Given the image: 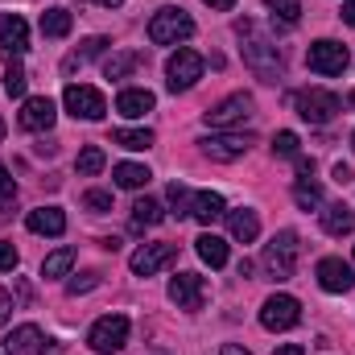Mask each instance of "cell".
Instances as JSON below:
<instances>
[{"label": "cell", "mask_w": 355, "mask_h": 355, "mask_svg": "<svg viewBox=\"0 0 355 355\" xmlns=\"http://www.w3.org/2000/svg\"><path fill=\"white\" fill-rule=\"evenodd\" d=\"M240 37H248L244 42V62L252 67V75L265 79V83H277L281 79V54H277V46L265 42V37H252L248 21H240Z\"/></svg>", "instance_id": "1"}, {"label": "cell", "mask_w": 355, "mask_h": 355, "mask_svg": "<svg viewBox=\"0 0 355 355\" xmlns=\"http://www.w3.org/2000/svg\"><path fill=\"white\" fill-rule=\"evenodd\" d=\"M293 107L306 124H331L339 112H343V99L335 91H322V87H310V91H297L293 95Z\"/></svg>", "instance_id": "2"}, {"label": "cell", "mask_w": 355, "mask_h": 355, "mask_svg": "<svg viewBox=\"0 0 355 355\" xmlns=\"http://www.w3.org/2000/svg\"><path fill=\"white\" fill-rule=\"evenodd\" d=\"M297 236L293 232H277L272 240L265 244V268L272 281H289L293 277V268H297Z\"/></svg>", "instance_id": "3"}, {"label": "cell", "mask_w": 355, "mask_h": 355, "mask_svg": "<svg viewBox=\"0 0 355 355\" xmlns=\"http://www.w3.org/2000/svg\"><path fill=\"white\" fill-rule=\"evenodd\" d=\"M194 33V21L182 12V8H162V12H153V21H149V42L153 46H178V42H186Z\"/></svg>", "instance_id": "4"}, {"label": "cell", "mask_w": 355, "mask_h": 355, "mask_svg": "<svg viewBox=\"0 0 355 355\" xmlns=\"http://www.w3.org/2000/svg\"><path fill=\"white\" fill-rule=\"evenodd\" d=\"M87 343H91V352H99V355H116L128 343V318H124V314H103V318L91 327Z\"/></svg>", "instance_id": "5"}, {"label": "cell", "mask_w": 355, "mask_h": 355, "mask_svg": "<svg viewBox=\"0 0 355 355\" xmlns=\"http://www.w3.org/2000/svg\"><path fill=\"white\" fill-rule=\"evenodd\" d=\"M306 62H310V71H314V75H343V71H347V62H352V54H347V46H343V42L322 37V42H314V46L306 50Z\"/></svg>", "instance_id": "6"}, {"label": "cell", "mask_w": 355, "mask_h": 355, "mask_svg": "<svg viewBox=\"0 0 355 355\" xmlns=\"http://www.w3.org/2000/svg\"><path fill=\"white\" fill-rule=\"evenodd\" d=\"M302 322V302L289 297V293H272L265 306H261V327L265 331H289Z\"/></svg>", "instance_id": "7"}, {"label": "cell", "mask_w": 355, "mask_h": 355, "mask_svg": "<svg viewBox=\"0 0 355 355\" xmlns=\"http://www.w3.org/2000/svg\"><path fill=\"white\" fill-rule=\"evenodd\" d=\"M62 103H67V112L75 120H103V112H107L103 95L95 87H83V83H71V87L62 91Z\"/></svg>", "instance_id": "8"}, {"label": "cell", "mask_w": 355, "mask_h": 355, "mask_svg": "<svg viewBox=\"0 0 355 355\" xmlns=\"http://www.w3.org/2000/svg\"><path fill=\"white\" fill-rule=\"evenodd\" d=\"M166 83H170V91H190L198 79H202V58L194 54V50H178V54H170V62H166Z\"/></svg>", "instance_id": "9"}, {"label": "cell", "mask_w": 355, "mask_h": 355, "mask_svg": "<svg viewBox=\"0 0 355 355\" xmlns=\"http://www.w3.org/2000/svg\"><path fill=\"white\" fill-rule=\"evenodd\" d=\"M252 116V95H227L223 103H215L211 112H207V124L211 128H236V124H244Z\"/></svg>", "instance_id": "10"}, {"label": "cell", "mask_w": 355, "mask_h": 355, "mask_svg": "<svg viewBox=\"0 0 355 355\" xmlns=\"http://www.w3.org/2000/svg\"><path fill=\"white\" fill-rule=\"evenodd\" d=\"M198 145H202V153H207L211 162H236V157L248 153L252 137H248V132H219V137H202Z\"/></svg>", "instance_id": "11"}, {"label": "cell", "mask_w": 355, "mask_h": 355, "mask_svg": "<svg viewBox=\"0 0 355 355\" xmlns=\"http://www.w3.org/2000/svg\"><path fill=\"white\" fill-rule=\"evenodd\" d=\"M202 297H207V281L198 272H178L170 281V302L178 310H202Z\"/></svg>", "instance_id": "12"}, {"label": "cell", "mask_w": 355, "mask_h": 355, "mask_svg": "<svg viewBox=\"0 0 355 355\" xmlns=\"http://www.w3.org/2000/svg\"><path fill=\"white\" fill-rule=\"evenodd\" d=\"M174 257H178L174 244H141L128 265H132L137 277H153V272H162L166 265H174Z\"/></svg>", "instance_id": "13"}, {"label": "cell", "mask_w": 355, "mask_h": 355, "mask_svg": "<svg viewBox=\"0 0 355 355\" xmlns=\"http://www.w3.org/2000/svg\"><path fill=\"white\" fill-rule=\"evenodd\" d=\"M318 285H322L327 293H347L355 285L352 265L339 261V257H322V261H318Z\"/></svg>", "instance_id": "14"}, {"label": "cell", "mask_w": 355, "mask_h": 355, "mask_svg": "<svg viewBox=\"0 0 355 355\" xmlns=\"http://www.w3.org/2000/svg\"><path fill=\"white\" fill-rule=\"evenodd\" d=\"M54 99L50 95H33V99H25V107H21V128H29V132H50L54 128Z\"/></svg>", "instance_id": "15"}, {"label": "cell", "mask_w": 355, "mask_h": 355, "mask_svg": "<svg viewBox=\"0 0 355 355\" xmlns=\"http://www.w3.org/2000/svg\"><path fill=\"white\" fill-rule=\"evenodd\" d=\"M46 335L33 327V322H25V327H17L8 339H4V352L8 355H46Z\"/></svg>", "instance_id": "16"}, {"label": "cell", "mask_w": 355, "mask_h": 355, "mask_svg": "<svg viewBox=\"0 0 355 355\" xmlns=\"http://www.w3.org/2000/svg\"><path fill=\"white\" fill-rule=\"evenodd\" d=\"M0 46L8 54H25L29 50V25L17 12H0Z\"/></svg>", "instance_id": "17"}, {"label": "cell", "mask_w": 355, "mask_h": 355, "mask_svg": "<svg viewBox=\"0 0 355 355\" xmlns=\"http://www.w3.org/2000/svg\"><path fill=\"white\" fill-rule=\"evenodd\" d=\"M153 91H145V87H128V91H120L116 95V112L120 116H128V120H141L145 112H153Z\"/></svg>", "instance_id": "18"}, {"label": "cell", "mask_w": 355, "mask_h": 355, "mask_svg": "<svg viewBox=\"0 0 355 355\" xmlns=\"http://www.w3.org/2000/svg\"><path fill=\"white\" fill-rule=\"evenodd\" d=\"M25 223H29L33 236H62L67 232V215L58 207H37V211H29Z\"/></svg>", "instance_id": "19"}, {"label": "cell", "mask_w": 355, "mask_h": 355, "mask_svg": "<svg viewBox=\"0 0 355 355\" xmlns=\"http://www.w3.org/2000/svg\"><path fill=\"white\" fill-rule=\"evenodd\" d=\"M190 215H194L198 223H215V219H223V215H227V202H223V194H215V190H202V194H194V202H190Z\"/></svg>", "instance_id": "20"}, {"label": "cell", "mask_w": 355, "mask_h": 355, "mask_svg": "<svg viewBox=\"0 0 355 355\" xmlns=\"http://www.w3.org/2000/svg\"><path fill=\"white\" fill-rule=\"evenodd\" d=\"M227 227H232V236H236L240 244H252V240L261 236V219H257V211H248V207L227 211Z\"/></svg>", "instance_id": "21"}, {"label": "cell", "mask_w": 355, "mask_h": 355, "mask_svg": "<svg viewBox=\"0 0 355 355\" xmlns=\"http://www.w3.org/2000/svg\"><path fill=\"white\" fill-rule=\"evenodd\" d=\"M322 227H327V236H347V232H355V211L343 202L322 207Z\"/></svg>", "instance_id": "22"}, {"label": "cell", "mask_w": 355, "mask_h": 355, "mask_svg": "<svg viewBox=\"0 0 355 355\" xmlns=\"http://www.w3.org/2000/svg\"><path fill=\"white\" fill-rule=\"evenodd\" d=\"M141 62H145L141 50H120V54H112V58L103 62V79H128Z\"/></svg>", "instance_id": "23"}, {"label": "cell", "mask_w": 355, "mask_h": 355, "mask_svg": "<svg viewBox=\"0 0 355 355\" xmlns=\"http://www.w3.org/2000/svg\"><path fill=\"white\" fill-rule=\"evenodd\" d=\"M194 248H198V257H202V261H207L211 268H223V265H227V244H223L219 236L202 232V236L194 240Z\"/></svg>", "instance_id": "24"}, {"label": "cell", "mask_w": 355, "mask_h": 355, "mask_svg": "<svg viewBox=\"0 0 355 355\" xmlns=\"http://www.w3.org/2000/svg\"><path fill=\"white\" fill-rule=\"evenodd\" d=\"M116 186H124V190H141V186H149V166H137V162H120L116 170Z\"/></svg>", "instance_id": "25"}, {"label": "cell", "mask_w": 355, "mask_h": 355, "mask_svg": "<svg viewBox=\"0 0 355 355\" xmlns=\"http://www.w3.org/2000/svg\"><path fill=\"white\" fill-rule=\"evenodd\" d=\"M153 223H162V202H157V198H137V202H132V227L145 232V227H153Z\"/></svg>", "instance_id": "26"}, {"label": "cell", "mask_w": 355, "mask_h": 355, "mask_svg": "<svg viewBox=\"0 0 355 355\" xmlns=\"http://www.w3.org/2000/svg\"><path fill=\"white\" fill-rule=\"evenodd\" d=\"M112 141H116L120 149L141 153V149H149V145H153V132H149V128H116V132H112Z\"/></svg>", "instance_id": "27"}, {"label": "cell", "mask_w": 355, "mask_h": 355, "mask_svg": "<svg viewBox=\"0 0 355 355\" xmlns=\"http://www.w3.org/2000/svg\"><path fill=\"white\" fill-rule=\"evenodd\" d=\"M42 33L46 37H67L71 33V12L67 8H46L42 12Z\"/></svg>", "instance_id": "28"}, {"label": "cell", "mask_w": 355, "mask_h": 355, "mask_svg": "<svg viewBox=\"0 0 355 355\" xmlns=\"http://www.w3.org/2000/svg\"><path fill=\"white\" fill-rule=\"evenodd\" d=\"M103 46H107V37H87V42H83V50H75V54H67V62H62V71L71 75V71H75V67H83L87 58H99V54H103Z\"/></svg>", "instance_id": "29"}, {"label": "cell", "mask_w": 355, "mask_h": 355, "mask_svg": "<svg viewBox=\"0 0 355 355\" xmlns=\"http://www.w3.org/2000/svg\"><path fill=\"white\" fill-rule=\"evenodd\" d=\"M293 202H297L302 211H318V207H322V190H318L310 178H297V186H293Z\"/></svg>", "instance_id": "30"}, {"label": "cell", "mask_w": 355, "mask_h": 355, "mask_svg": "<svg viewBox=\"0 0 355 355\" xmlns=\"http://www.w3.org/2000/svg\"><path fill=\"white\" fill-rule=\"evenodd\" d=\"M71 265H75V248H58L42 261V277H67Z\"/></svg>", "instance_id": "31"}, {"label": "cell", "mask_w": 355, "mask_h": 355, "mask_svg": "<svg viewBox=\"0 0 355 355\" xmlns=\"http://www.w3.org/2000/svg\"><path fill=\"white\" fill-rule=\"evenodd\" d=\"M265 8L281 25H297L302 21V0H265Z\"/></svg>", "instance_id": "32"}, {"label": "cell", "mask_w": 355, "mask_h": 355, "mask_svg": "<svg viewBox=\"0 0 355 355\" xmlns=\"http://www.w3.org/2000/svg\"><path fill=\"white\" fill-rule=\"evenodd\" d=\"M75 170H79L83 178H95L99 170H103V149H99V145H87V149L79 153V162H75Z\"/></svg>", "instance_id": "33"}, {"label": "cell", "mask_w": 355, "mask_h": 355, "mask_svg": "<svg viewBox=\"0 0 355 355\" xmlns=\"http://www.w3.org/2000/svg\"><path fill=\"white\" fill-rule=\"evenodd\" d=\"M190 202H194V194H190L182 182H174V186H170V207H174L178 219H182V215H190Z\"/></svg>", "instance_id": "34"}, {"label": "cell", "mask_w": 355, "mask_h": 355, "mask_svg": "<svg viewBox=\"0 0 355 355\" xmlns=\"http://www.w3.org/2000/svg\"><path fill=\"white\" fill-rule=\"evenodd\" d=\"M297 145H302L297 132H277V137H272V153H277V157H297Z\"/></svg>", "instance_id": "35"}, {"label": "cell", "mask_w": 355, "mask_h": 355, "mask_svg": "<svg viewBox=\"0 0 355 355\" xmlns=\"http://www.w3.org/2000/svg\"><path fill=\"white\" fill-rule=\"evenodd\" d=\"M12 202H17V182L0 166V211H12Z\"/></svg>", "instance_id": "36"}, {"label": "cell", "mask_w": 355, "mask_h": 355, "mask_svg": "<svg viewBox=\"0 0 355 355\" xmlns=\"http://www.w3.org/2000/svg\"><path fill=\"white\" fill-rule=\"evenodd\" d=\"M4 91H8V95H25V71H21V62H12V67L4 71Z\"/></svg>", "instance_id": "37"}, {"label": "cell", "mask_w": 355, "mask_h": 355, "mask_svg": "<svg viewBox=\"0 0 355 355\" xmlns=\"http://www.w3.org/2000/svg\"><path fill=\"white\" fill-rule=\"evenodd\" d=\"M83 207L95 211V215H103V211H112V194H107V190H87V194H83Z\"/></svg>", "instance_id": "38"}, {"label": "cell", "mask_w": 355, "mask_h": 355, "mask_svg": "<svg viewBox=\"0 0 355 355\" xmlns=\"http://www.w3.org/2000/svg\"><path fill=\"white\" fill-rule=\"evenodd\" d=\"M99 281H103V272H83V277H75V281H71L67 289H71V293L79 297V293H87V289H95Z\"/></svg>", "instance_id": "39"}, {"label": "cell", "mask_w": 355, "mask_h": 355, "mask_svg": "<svg viewBox=\"0 0 355 355\" xmlns=\"http://www.w3.org/2000/svg\"><path fill=\"white\" fill-rule=\"evenodd\" d=\"M17 261H21V257H17V248L0 240V272H12V268H17Z\"/></svg>", "instance_id": "40"}, {"label": "cell", "mask_w": 355, "mask_h": 355, "mask_svg": "<svg viewBox=\"0 0 355 355\" xmlns=\"http://www.w3.org/2000/svg\"><path fill=\"white\" fill-rule=\"evenodd\" d=\"M352 166H343V162H339V166H335V182H339V186H347V182H352Z\"/></svg>", "instance_id": "41"}, {"label": "cell", "mask_w": 355, "mask_h": 355, "mask_svg": "<svg viewBox=\"0 0 355 355\" xmlns=\"http://www.w3.org/2000/svg\"><path fill=\"white\" fill-rule=\"evenodd\" d=\"M8 310H12V297H8V293H4V289H0V327H4V322H8Z\"/></svg>", "instance_id": "42"}, {"label": "cell", "mask_w": 355, "mask_h": 355, "mask_svg": "<svg viewBox=\"0 0 355 355\" xmlns=\"http://www.w3.org/2000/svg\"><path fill=\"white\" fill-rule=\"evenodd\" d=\"M297 174L310 178V174H314V162H310V157H297Z\"/></svg>", "instance_id": "43"}, {"label": "cell", "mask_w": 355, "mask_h": 355, "mask_svg": "<svg viewBox=\"0 0 355 355\" xmlns=\"http://www.w3.org/2000/svg\"><path fill=\"white\" fill-rule=\"evenodd\" d=\"M202 4H211V8H219V12H227V8H236V0H202Z\"/></svg>", "instance_id": "44"}, {"label": "cell", "mask_w": 355, "mask_h": 355, "mask_svg": "<svg viewBox=\"0 0 355 355\" xmlns=\"http://www.w3.org/2000/svg\"><path fill=\"white\" fill-rule=\"evenodd\" d=\"M343 21L355 25V0H343Z\"/></svg>", "instance_id": "45"}, {"label": "cell", "mask_w": 355, "mask_h": 355, "mask_svg": "<svg viewBox=\"0 0 355 355\" xmlns=\"http://www.w3.org/2000/svg\"><path fill=\"white\" fill-rule=\"evenodd\" d=\"M272 355H306V352H302L297 343H285V347H277V352H272Z\"/></svg>", "instance_id": "46"}, {"label": "cell", "mask_w": 355, "mask_h": 355, "mask_svg": "<svg viewBox=\"0 0 355 355\" xmlns=\"http://www.w3.org/2000/svg\"><path fill=\"white\" fill-rule=\"evenodd\" d=\"M219 355H252V352H244L240 343H223V352H219Z\"/></svg>", "instance_id": "47"}, {"label": "cell", "mask_w": 355, "mask_h": 355, "mask_svg": "<svg viewBox=\"0 0 355 355\" xmlns=\"http://www.w3.org/2000/svg\"><path fill=\"white\" fill-rule=\"evenodd\" d=\"M95 4H103V8H120L124 0H95Z\"/></svg>", "instance_id": "48"}, {"label": "cell", "mask_w": 355, "mask_h": 355, "mask_svg": "<svg viewBox=\"0 0 355 355\" xmlns=\"http://www.w3.org/2000/svg\"><path fill=\"white\" fill-rule=\"evenodd\" d=\"M347 103H352V107H355V91H352V95H347Z\"/></svg>", "instance_id": "49"}, {"label": "cell", "mask_w": 355, "mask_h": 355, "mask_svg": "<svg viewBox=\"0 0 355 355\" xmlns=\"http://www.w3.org/2000/svg\"><path fill=\"white\" fill-rule=\"evenodd\" d=\"M0 141H4V120H0Z\"/></svg>", "instance_id": "50"}, {"label": "cell", "mask_w": 355, "mask_h": 355, "mask_svg": "<svg viewBox=\"0 0 355 355\" xmlns=\"http://www.w3.org/2000/svg\"><path fill=\"white\" fill-rule=\"evenodd\" d=\"M352 145H355V132H352Z\"/></svg>", "instance_id": "51"}]
</instances>
